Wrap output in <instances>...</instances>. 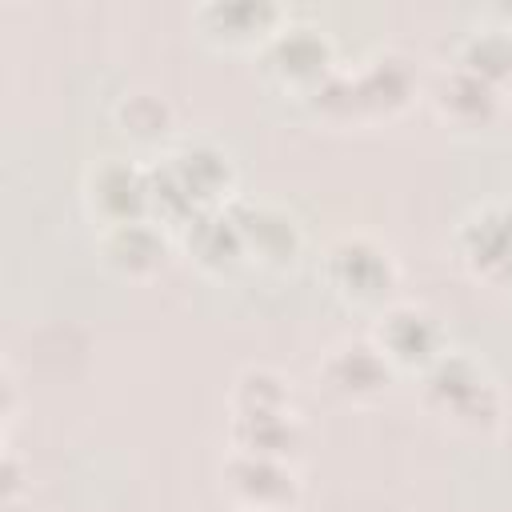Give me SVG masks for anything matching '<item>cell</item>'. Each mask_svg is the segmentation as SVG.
<instances>
[{
    "label": "cell",
    "instance_id": "1",
    "mask_svg": "<svg viewBox=\"0 0 512 512\" xmlns=\"http://www.w3.org/2000/svg\"><path fill=\"white\" fill-rule=\"evenodd\" d=\"M424 404L468 436H488L500 424V388L464 352H444L424 368Z\"/></svg>",
    "mask_w": 512,
    "mask_h": 512
},
{
    "label": "cell",
    "instance_id": "2",
    "mask_svg": "<svg viewBox=\"0 0 512 512\" xmlns=\"http://www.w3.org/2000/svg\"><path fill=\"white\" fill-rule=\"evenodd\" d=\"M324 276L352 304H384L396 288V260L368 236H340L324 256Z\"/></svg>",
    "mask_w": 512,
    "mask_h": 512
},
{
    "label": "cell",
    "instance_id": "3",
    "mask_svg": "<svg viewBox=\"0 0 512 512\" xmlns=\"http://www.w3.org/2000/svg\"><path fill=\"white\" fill-rule=\"evenodd\" d=\"M372 344L384 352V360L392 368H420V372L448 352L440 324L416 304H388L376 316Z\"/></svg>",
    "mask_w": 512,
    "mask_h": 512
},
{
    "label": "cell",
    "instance_id": "4",
    "mask_svg": "<svg viewBox=\"0 0 512 512\" xmlns=\"http://www.w3.org/2000/svg\"><path fill=\"white\" fill-rule=\"evenodd\" d=\"M320 384L348 404H368L388 392L392 384V364L372 340H340L324 352L320 360Z\"/></svg>",
    "mask_w": 512,
    "mask_h": 512
},
{
    "label": "cell",
    "instance_id": "5",
    "mask_svg": "<svg viewBox=\"0 0 512 512\" xmlns=\"http://www.w3.org/2000/svg\"><path fill=\"white\" fill-rule=\"evenodd\" d=\"M264 64L280 84H296L304 92H312L336 72L332 40L316 24H280L264 44Z\"/></svg>",
    "mask_w": 512,
    "mask_h": 512
},
{
    "label": "cell",
    "instance_id": "6",
    "mask_svg": "<svg viewBox=\"0 0 512 512\" xmlns=\"http://www.w3.org/2000/svg\"><path fill=\"white\" fill-rule=\"evenodd\" d=\"M224 488L240 504V512H292L300 496L288 460L244 456V452H232V460L224 464Z\"/></svg>",
    "mask_w": 512,
    "mask_h": 512
},
{
    "label": "cell",
    "instance_id": "7",
    "mask_svg": "<svg viewBox=\"0 0 512 512\" xmlns=\"http://www.w3.org/2000/svg\"><path fill=\"white\" fill-rule=\"evenodd\" d=\"M464 264L480 280H512V200L508 204H484L476 208L460 232H456Z\"/></svg>",
    "mask_w": 512,
    "mask_h": 512
},
{
    "label": "cell",
    "instance_id": "8",
    "mask_svg": "<svg viewBox=\"0 0 512 512\" xmlns=\"http://www.w3.org/2000/svg\"><path fill=\"white\" fill-rule=\"evenodd\" d=\"M88 200H92V212H100V220L108 228L112 224L148 220L152 176H148V168H136L128 160H104L88 176Z\"/></svg>",
    "mask_w": 512,
    "mask_h": 512
},
{
    "label": "cell",
    "instance_id": "9",
    "mask_svg": "<svg viewBox=\"0 0 512 512\" xmlns=\"http://www.w3.org/2000/svg\"><path fill=\"white\" fill-rule=\"evenodd\" d=\"M432 108L440 120L456 128H488L500 116V88L480 80L476 72L452 64L432 84Z\"/></svg>",
    "mask_w": 512,
    "mask_h": 512
},
{
    "label": "cell",
    "instance_id": "10",
    "mask_svg": "<svg viewBox=\"0 0 512 512\" xmlns=\"http://www.w3.org/2000/svg\"><path fill=\"white\" fill-rule=\"evenodd\" d=\"M352 92L360 104V120L396 116L416 96V72L400 52H376L360 72H352Z\"/></svg>",
    "mask_w": 512,
    "mask_h": 512
},
{
    "label": "cell",
    "instance_id": "11",
    "mask_svg": "<svg viewBox=\"0 0 512 512\" xmlns=\"http://www.w3.org/2000/svg\"><path fill=\"white\" fill-rule=\"evenodd\" d=\"M232 212L240 220L248 256H256L260 264L284 268V264H292L300 256V228L284 208H276V204H244V208H232Z\"/></svg>",
    "mask_w": 512,
    "mask_h": 512
},
{
    "label": "cell",
    "instance_id": "12",
    "mask_svg": "<svg viewBox=\"0 0 512 512\" xmlns=\"http://www.w3.org/2000/svg\"><path fill=\"white\" fill-rule=\"evenodd\" d=\"M184 244L188 252L196 256V264L204 268H232L248 256L244 248V232H240V220L232 208H208V212H196L188 224H184Z\"/></svg>",
    "mask_w": 512,
    "mask_h": 512
},
{
    "label": "cell",
    "instance_id": "13",
    "mask_svg": "<svg viewBox=\"0 0 512 512\" xmlns=\"http://www.w3.org/2000/svg\"><path fill=\"white\" fill-rule=\"evenodd\" d=\"M104 260L124 276H152L168 260V244L152 220L112 224L104 232Z\"/></svg>",
    "mask_w": 512,
    "mask_h": 512
},
{
    "label": "cell",
    "instance_id": "14",
    "mask_svg": "<svg viewBox=\"0 0 512 512\" xmlns=\"http://www.w3.org/2000/svg\"><path fill=\"white\" fill-rule=\"evenodd\" d=\"M196 24L216 36V40H228V44H244V40H264L280 28V8L276 4H252V0H236V4H204L196 12Z\"/></svg>",
    "mask_w": 512,
    "mask_h": 512
},
{
    "label": "cell",
    "instance_id": "15",
    "mask_svg": "<svg viewBox=\"0 0 512 512\" xmlns=\"http://www.w3.org/2000/svg\"><path fill=\"white\" fill-rule=\"evenodd\" d=\"M232 452L244 456H268V460H292L300 448V424L292 412L272 416H232Z\"/></svg>",
    "mask_w": 512,
    "mask_h": 512
},
{
    "label": "cell",
    "instance_id": "16",
    "mask_svg": "<svg viewBox=\"0 0 512 512\" xmlns=\"http://www.w3.org/2000/svg\"><path fill=\"white\" fill-rule=\"evenodd\" d=\"M460 68L476 72L480 80L504 88V80H512V24H484V28H472L460 44V56H456Z\"/></svg>",
    "mask_w": 512,
    "mask_h": 512
},
{
    "label": "cell",
    "instance_id": "17",
    "mask_svg": "<svg viewBox=\"0 0 512 512\" xmlns=\"http://www.w3.org/2000/svg\"><path fill=\"white\" fill-rule=\"evenodd\" d=\"M228 408H232V416H272V412H292V392H288V384H284L280 372L256 364V368H244V372L232 380Z\"/></svg>",
    "mask_w": 512,
    "mask_h": 512
},
{
    "label": "cell",
    "instance_id": "18",
    "mask_svg": "<svg viewBox=\"0 0 512 512\" xmlns=\"http://www.w3.org/2000/svg\"><path fill=\"white\" fill-rule=\"evenodd\" d=\"M116 120H120V128H124L132 140L152 144V140H164V136L172 132L176 112H172V104H168L160 92L136 88V92H128V96L116 104Z\"/></svg>",
    "mask_w": 512,
    "mask_h": 512
}]
</instances>
